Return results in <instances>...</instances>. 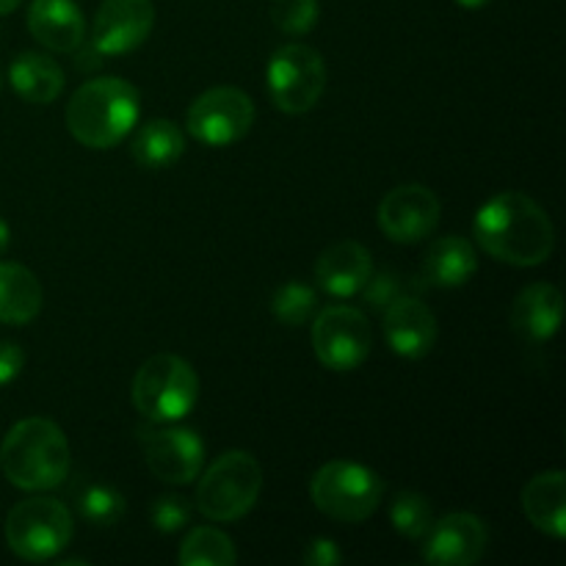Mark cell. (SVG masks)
<instances>
[{"label": "cell", "mask_w": 566, "mask_h": 566, "mask_svg": "<svg viewBox=\"0 0 566 566\" xmlns=\"http://www.w3.org/2000/svg\"><path fill=\"white\" fill-rule=\"evenodd\" d=\"M473 235L490 258L517 269H536L556 247L551 216L536 199L520 191H501L486 199L473 219Z\"/></svg>", "instance_id": "cell-1"}, {"label": "cell", "mask_w": 566, "mask_h": 566, "mask_svg": "<svg viewBox=\"0 0 566 566\" xmlns=\"http://www.w3.org/2000/svg\"><path fill=\"white\" fill-rule=\"evenodd\" d=\"M72 451L59 423L25 418L9 429L0 446V470L22 492H48L66 481Z\"/></svg>", "instance_id": "cell-2"}, {"label": "cell", "mask_w": 566, "mask_h": 566, "mask_svg": "<svg viewBox=\"0 0 566 566\" xmlns=\"http://www.w3.org/2000/svg\"><path fill=\"white\" fill-rule=\"evenodd\" d=\"M142 116V97L122 77L86 81L66 103V127L72 138L88 149H111L130 136Z\"/></svg>", "instance_id": "cell-3"}, {"label": "cell", "mask_w": 566, "mask_h": 566, "mask_svg": "<svg viewBox=\"0 0 566 566\" xmlns=\"http://www.w3.org/2000/svg\"><path fill=\"white\" fill-rule=\"evenodd\" d=\"M133 407L155 426H169L186 418L199 398V376L177 354H155L133 379Z\"/></svg>", "instance_id": "cell-4"}, {"label": "cell", "mask_w": 566, "mask_h": 566, "mask_svg": "<svg viewBox=\"0 0 566 566\" xmlns=\"http://www.w3.org/2000/svg\"><path fill=\"white\" fill-rule=\"evenodd\" d=\"M310 497L324 517L359 525L379 509L385 497V481L368 464L335 459L315 470L310 481Z\"/></svg>", "instance_id": "cell-5"}, {"label": "cell", "mask_w": 566, "mask_h": 566, "mask_svg": "<svg viewBox=\"0 0 566 566\" xmlns=\"http://www.w3.org/2000/svg\"><path fill=\"white\" fill-rule=\"evenodd\" d=\"M263 490V468L247 451H227L210 464L197 484V512L210 523L247 517Z\"/></svg>", "instance_id": "cell-6"}, {"label": "cell", "mask_w": 566, "mask_h": 566, "mask_svg": "<svg viewBox=\"0 0 566 566\" xmlns=\"http://www.w3.org/2000/svg\"><path fill=\"white\" fill-rule=\"evenodd\" d=\"M75 534L70 509L55 497H28L6 514V545L22 562H50Z\"/></svg>", "instance_id": "cell-7"}, {"label": "cell", "mask_w": 566, "mask_h": 566, "mask_svg": "<svg viewBox=\"0 0 566 566\" xmlns=\"http://www.w3.org/2000/svg\"><path fill=\"white\" fill-rule=\"evenodd\" d=\"M271 103L282 114H307L318 105L326 88V64L324 55L310 44H282L274 50L265 70Z\"/></svg>", "instance_id": "cell-8"}, {"label": "cell", "mask_w": 566, "mask_h": 566, "mask_svg": "<svg viewBox=\"0 0 566 566\" xmlns=\"http://www.w3.org/2000/svg\"><path fill=\"white\" fill-rule=\"evenodd\" d=\"M313 352L335 374L357 370L370 357V324L363 310L332 304L313 315Z\"/></svg>", "instance_id": "cell-9"}, {"label": "cell", "mask_w": 566, "mask_h": 566, "mask_svg": "<svg viewBox=\"0 0 566 566\" xmlns=\"http://www.w3.org/2000/svg\"><path fill=\"white\" fill-rule=\"evenodd\" d=\"M254 125V103L235 86H216L199 94L186 114V130L205 147H230Z\"/></svg>", "instance_id": "cell-10"}, {"label": "cell", "mask_w": 566, "mask_h": 566, "mask_svg": "<svg viewBox=\"0 0 566 566\" xmlns=\"http://www.w3.org/2000/svg\"><path fill=\"white\" fill-rule=\"evenodd\" d=\"M144 462L155 479L166 484H191L205 468V442L193 429H142L138 431Z\"/></svg>", "instance_id": "cell-11"}, {"label": "cell", "mask_w": 566, "mask_h": 566, "mask_svg": "<svg viewBox=\"0 0 566 566\" xmlns=\"http://www.w3.org/2000/svg\"><path fill=\"white\" fill-rule=\"evenodd\" d=\"M440 199L420 182L392 188L379 202V230L396 243H418L440 224Z\"/></svg>", "instance_id": "cell-12"}, {"label": "cell", "mask_w": 566, "mask_h": 566, "mask_svg": "<svg viewBox=\"0 0 566 566\" xmlns=\"http://www.w3.org/2000/svg\"><path fill=\"white\" fill-rule=\"evenodd\" d=\"M490 547V531L470 512H451L434 520L423 536V558L434 566L479 564Z\"/></svg>", "instance_id": "cell-13"}, {"label": "cell", "mask_w": 566, "mask_h": 566, "mask_svg": "<svg viewBox=\"0 0 566 566\" xmlns=\"http://www.w3.org/2000/svg\"><path fill=\"white\" fill-rule=\"evenodd\" d=\"M155 25L153 0H103L92 25V44L103 55H125L142 48Z\"/></svg>", "instance_id": "cell-14"}, {"label": "cell", "mask_w": 566, "mask_h": 566, "mask_svg": "<svg viewBox=\"0 0 566 566\" xmlns=\"http://www.w3.org/2000/svg\"><path fill=\"white\" fill-rule=\"evenodd\" d=\"M381 315H385L387 346L398 357L420 359L434 348L437 335H440L437 318L429 310V304L420 302L418 296L407 293V296L396 298Z\"/></svg>", "instance_id": "cell-15"}, {"label": "cell", "mask_w": 566, "mask_h": 566, "mask_svg": "<svg viewBox=\"0 0 566 566\" xmlns=\"http://www.w3.org/2000/svg\"><path fill=\"white\" fill-rule=\"evenodd\" d=\"M374 274L370 252L357 241H337L318 254L315 280L332 298H354Z\"/></svg>", "instance_id": "cell-16"}, {"label": "cell", "mask_w": 566, "mask_h": 566, "mask_svg": "<svg viewBox=\"0 0 566 566\" xmlns=\"http://www.w3.org/2000/svg\"><path fill=\"white\" fill-rule=\"evenodd\" d=\"M28 31L53 53H75L86 39V20L75 0H31Z\"/></svg>", "instance_id": "cell-17"}, {"label": "cell", "mask_w": 566, "mask_h": 566, "mask_svg": "<svg viewBox=\"0 0 566 566\" xmlns=\"http://www.w3.org/2000/svg\"><path fill=\"white\" fill-rule=\"evenodd\" d=\"M564 318V296L551 282H534L523 287L512 304V326L531 343L551 340Z\"/></svg>", "instance_id": "cell-18"}, {"label": "cell", "mask_w": 566, "mask_h": 566, "mask_svg": "<svg viewBox=\"0 0 566 566\" xmlns=\"http://www.w3.org/2000/svg\"><path fill=\"white\" fill-rule=\"evenodd\" d=\"M523 514L536 531L547 534L551 539L566 536V473L564 470H545L536 473L523 486Z\"/></svg>", "instance_id": "cell-19"}, {"label": "cell", "mask_w": 566, "mask_h": 566, "mask_svg": "<svg viewBox=\"0 0 566 566\" xmlns=\"http://www.w3.org/2000/svg\"><path fill=\"white\" fill-rule=\"evenodd\" d=\"M9 83L25 103L50 105L64 92V70L53 55L25 50L11 61Z\"/></svg>", "instance_id": "cell-20"}, {"label": "cell", "mask_w": 566, "mask_h": 566, "mask_svg": "<svg viewBox=\"0 0 566 566\" xmlns=\"http://www.w3.org/2000/svg\"><path fill=\"white\" fill-rule=\"evenodd\" d=\"M44 293L36 274L20 263L0 260V324L25 326L42 313Z\"/></svg>", "instance_id": "cell-21"}, {"label": "cell", "mask_w": 566, "mask_h": 566, "mask_svg": "<svg viewBox=\"0 0 566 566\" xmlns=\"http://www.w3.org/2000/svg\"><path fill=\"white\" fill-rule=\"evenodd\" d=\"M479 271V254L468 238L446 235L434 241L423 260V276L434 287H462Z\"/></svg>", "instance_id": "cell-22"}, {"label": "cell", "mask_w": 566, "mask_h": 566, "mask_svg": "<svg viewBox=\"0 0 566 566\" xmlns=\"http://www.w3.org/2000/svg\"><path fill=\"white\" fill-rule=\"evenodd\" d=\"M186 153V133L171 119H149L136 130L130 155L142 169L160 171L175 166Z\"/></svg>", "instance_id": "cell-23"}, {"label": "cell", "mask_w": 566, "mask_h": 566, "mask_svg": "<svg viewBox=\"0 0 566 566\" xmlns=\"http://www.w3.org/2000/svg\"><path fill=\"white\" fill-rule=\"evenodd\" d=\"M182 566H232L238 562V551L224 531L213 525H199L180 545Z\"/></svg>", "instance_id": "cell-24"}, {"label": "cell", "mask_w": 566, "mask_h": 566, "mask_svg": "<svg viewBox=\"0 0 566 566\" xmlns=\"http://www.w3.org/2000/svg\"><path fill=\"white\" fill-rule=\"evenodd\" d=\"M77 512L94 528H114L127 512V501L108 484H86L77 492Z\"/></svg>", "instance_id": "cell-25"}, {"label": "cell", "mask_w": 566, "mask_h": 566, "mask_svg": "<svg viewBox=\"0 0 566 566\" xmlns=\"http://www.w3.org/2000/svg\"><path fill=\"white\" fill-rule=\"evenodd\" d=\"M390 523L403 539H423L434 523V509L420 492L403 490L390 503Z\"/></svg>", "instance_id": "cell-26"}, {"label": "cell", "mask_w": 566, "mask_h": 566, "mask_svg": "<svg viewBox=\"0 0 566 566\" xmlns=\"http://www.w3.org/2000/svg\"><path fill=\"white\" fill-rule=\"evenodd\" d=\"M318 310V293L304 282H285L271 296V315L285 326H302Z\"/></svg>", "instance_id": "cell-27"}, {"label": "cell", "mask_w": 566, "mask_h": 566, "mask_svg": "<svg viewBox=\"0 0 566 566\" xmlns=\"http://www.w3.org/2000/svg\"><path fill=\"white\" fill-rule=\"evenodd\" d=\"M318 0H271V22L287 36H304L318 25Z\"/></svg>", "instance_id": "cell-28"}, {"label": "cell", "mask_w": 566, "mask_h": 566, "mask_svg": "<svg viewBox=\"0 0 566 566\" xmlns=\"http://www.w3.org/2000/svg\"><path fill=\"white\" fill-rule=\"evenodd\" d=\"M407 282H403L401 274L396 271H379V274H370V280L365 282L363 293L365 304H368L374 313H385L396 298L407 296Z\"/></svg>", "instance_id": "cell-29"}, {"label": "cell", "mask_w": 566, "mask_h": 566, "mask_svg": "<svg viewBox=\"0 0 566 566\" xmlns=\"http://www.w3.org/2000/svg\"><path fill=\"white\" fill-rule=\"evenodd\" d=\"M149 517H153L155 531H160V534H177L191 520V503L182 495H160L155 497L153 509H149Z\"/></svg>", "instance_id": "cell-30"}, {"label": "cell", "mask_w": 566, "mask_h": 566, "mask_svg": "<svg viewBox=\"0 0 566 566\" xmlns=\"http://www.w3.org/2000/svg\"><path fill=\"white\" fill-rule=\"evenodd\" d=\"M22 368H25L22 348L11 340H0V387L14 381L22 374Z\"/></svg>", "instance_id": "cell-31"}, {"label": "cell", "mask_w": 566, "mask_h": 566, "mask_svg": "<svg viewBox=\"0 0 566 566\" xmlns=\"http://www.w3.org/2000/svg\"><path fill=\"white\" fill-rule=\"evenodd\" d=\"M302 558H304V564H307V566H335V564L343 562V553H340V547L335 545V542L318 536V539L310 542Z\"/></svg>", "instance_id": "cell-32"}, {"label": "cell", "mask_w": 566, "mask_h": 566, "mask_svg": "<svg viewBox=\"0 0 566 566\" xmlns=\"http://www.w3.org/2000/svg\"><path fill=\"white\" fill-rule=\"evenodd\" d=\"M9 243H11V230H9V224H6V221L0 219V254H3L6 249H9Z\"/></svg>", "instance_id": "cell-33"}, {"label": "cell", "mask_w": 566, "mask_h": 566, "mask_svg": "<svg viewBox=\"0 0 566 566\" xmlns=\"http://www.w3.org/2000/svg\"><path fill=\"white\" fill-rule=\"evenodd\" d=\"M20 3H22V0H0V17L11 14V11H14Z\"/></svg>", "instance_id": "cell-34"}, {"label": "cell", "mask_w": 566, "mask_h": 566, "mask_svg": "<svg viewBox=\"0 0 566 566\" xmlns=\"http://www.w3.org/2000/svg\"><path fill=\"white\" fill-rule=\"evenodd\" d=\"M462 9H484L486 3H492V0H457Z\"/></svg>", "instance_id": "cell-35"}]
</instances>
